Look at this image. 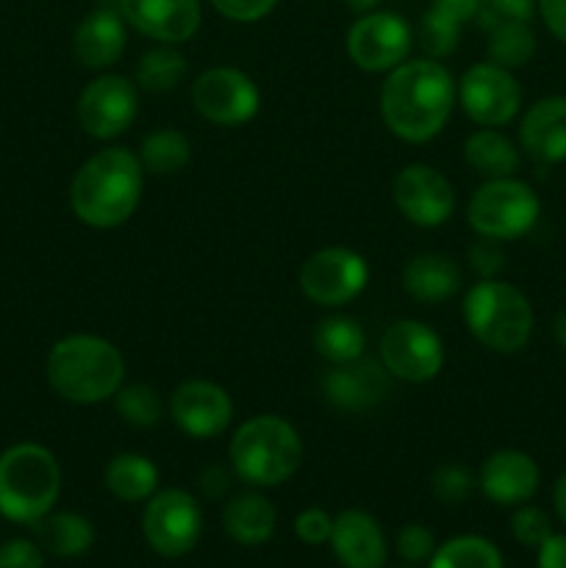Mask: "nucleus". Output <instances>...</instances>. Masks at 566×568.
<instances>
[{
  "instance_id": "obj_1",
  "label": "nucleus",
  "mask_w": 566,
  "mask_h": 568,
  "mask_svg": "<svg viewBox=\"0 0 566 568\" xmlns=\"http://www.w3.org/2000/svg\"><path fill=\"white\" fill-rule=\"evenodd\" d=\"M455 103L458 81L438 59H405L383 78L381 116L400 142L425 144L436 139Z\"/></svg>"
},
{
  "instance_id": "obj_2",
  "label": "nucleus",
  "mask_w": 566,
  "mask_h": 568,
  "mask_svg": "<svg viewBox=\"0 0 566 568\" xmlns=\"http://www.w3.org/2000/svg\"><path fill=\"white\" fill-rule=\"evenodd\" d=\"M144 166L133 150L105 148L78 166L70 183V209L78 222L94 231L125 225L144 192Z\"/></svg>"
},
{
  "instance_id": "obj_3",
  "label": "nucleus",
  "mask_w": 566,
  "mask_h": 568,
  "mask_svg": "<svg viewBox=\"0 0 566 568\" xmlns=\"http://www.w3.org/2000/svg\"><path fill=\"white\" fill-rule=\"evenodd\" d=\"M50 388L72 405L114 399L125 383V358L114 342L94 333H72L50 347L44 361Z\"/></svg>"
},
{
  "instance_id": "obj_4",
  "label": "nucleus",
  "mask_w": 566,
  "mask_h": 568,
  "mask_svg": "<svg viewBox=\"0 0 566 568\" xmlns=\"http://www.w3.org/2000/svg\"><path fill=\"white\" fill-rule=\"evenodd\" d=\"M303 455L305 447L297 427L275 414L244 419L228 444V464L250 488H275L292 480Z\"/></svg>"
},
{
  "instance_id": "obj_5",
  "label": "nucleus",
  "mask_w": 566,
  "mask_h": 568,
  "mask_svg": "<svg viewBox=\"0 0 566 568\" xmlns=\"http://www.w3.org/2000/svg\"><path fill=\"white\" fill-rule=\"evenodd\" d=\"M466 331L477 344L497 355H516L530 344L536 314L522 288L499 277L477 281L461 303Z\"/></svg>"
},
{
  "instance_id": "obj_6",
  "label": "nucleus",
  "mask_w": 566,
  "mask_h": 568,
  "mask_svg": "<svg viewBox=\"0 0 566 568\" xmlns=\"http://www.w3.org/2000/svg\"><path fill=\"white\" fill-rule=\"evenodd\" d=\"M61 494V466L48 447L22 442L0 453V516L14 525L42 519Z\"/></svg>"
},
{
  "instance_id": "obj_7",
  "label": "nucleus",
  "mask_w": 566,
  "mask_h": 568,
  "mask_svg": "<svg viewBox=\"0 0 566 568\" xmlns=\"http://www.w3.org/2000/svg\"><path fill=\"white\" fill-rule=\"evenodd\" d=\"M542 216V200L522 178L483 181L466 203V222L475 236L514 242L530 233Z\"/></svg>"
},
{
  "instance_id": "obj_8",
  "label": "nucleus",
  "mask_w": 566,
  "mask_h": 568,
  "mask_svg": "<svg viewBox=\"0 0 566 568\" xmlns=\"http://www.w3.org/2000/svg\"><path fill=\"white\" fill-rule=\"evenodd\" d=\"M142 536L159 558H186L203 536V510L183 488H164L144 503Z\"/></svg>"
},
{
  "instance_id": "obj_9",
  "label": "nucleus",
  "mask_w": 566,
  "mask_h": 568,
  "mask_svg": "<svg viewBox=\"0 0 566 568\" xmlns=\"http://www.w3.org/2000/svg\"><path fill=\"white\" fill-rule=\"evenodd\" d=\"M300 292L320 308L353 303L370 283V264L355 250L333 244L311 253L300 266Z\"/></svg>"
},
{
  "instance_id": "obj_10",
  "label": "nucleus",
  "mask_w": 566,
  "mask_h": 568,
  "mask_svg": "<svg viewBox=\"0 0 566 568\" xmlns=\"http://www.w3.org/2000/svg\"><path fill=\"white\" fill-rule=\"evenodd\" d=\"M139 87L120 72H100L78 94L75 116L87 136L111 142L137 122Z\"/></svg>"
},
{
  "instance_id": "obj_11",
  "label": "nucleus",
  "mask_w": 566,
  "mask_h": 568,
  "mask_svg": "<svg viewBox=\"0 0 566 568\" xmlns=\"http://www.w3.org/2000/svg\"><path fill=\"white\" fill-rule=\"evenodd\" d=\"M377 361L403 383H431L444 366V342L431 325L420 320H397L383 331Z\"/></svg>"
},
{
  "instance_id": "obj_12",
  "label": "nucleus",
  "mask_w": 566,
  "mask_h": 568,
  "mask_svg": "<svg viewBox=\"0 0 566 568\" xmlns=\"http://www.w3.org/2000/svg\"><path fill=\"white\" fill-rule=\"evenodd\" d=\"M350 61L364 72H392L414 48V28L394 11H366L355 17L344 39Z\"/></svg>"
},
{
  "instance_id": "obj_13",
  "label": "nucleus",
  "mask_w": 566,
  "mask_h": 568,
  "mask_svg": "<svg viewBox=\"0 0 566 568\" xmlns=\"http://www.w3.org/2000/svg\"><path fill=\"white\" fill-rule=\"evenodd\" d=\"M458 103L477 128H503L519 116L522 87L505 67L477 61L461 75Z\"/></svg>"
},
{
  "instance_id": "obj_14",
  "label": "nucleus",
  "mask_w": 566,
  "mask_h": 568,
  "mask_svg": "<svg viewBox=\"0 0 566 568\" xmlns=\"http://www.w3.org/2000/svg\"><path fill=\"white\" fill-rule=\"evenodd\" d=\"M192 103L211 125L236 128L259 114L261 92L239 67H211L192 83Z\"/></svg>"
},
{
  "instance_id": "obj_15",
  "label": "nucleus",
  "mask_w": 566,
  "mask_h": 568,
  "mask_svg": "<svg viewBox=\"0 0 566 568\" xmlns=\"http://www.w3.org/2000/svg\"><path fill=\"white\" fill-rule=\"evenodd\" d=\"M392 200L411 225L427 227V231L447 225L458 209V197H455V189L447 175L422 161L405 164L394 175Z\"/></svg>"
},
{
  "instance_id": "obj_16",
  "label": "nucleus",
  "mask_w": 566,
  "mask_h": 568,
  "mask_svg": "<svg viewBox=\"0 0 566 568\" xmlns=\"http://www.w3.org/2000/svg\"><path fill=\"white\" fill-rule=\"evenodd\" d=\"M170 416L183 436L209 442V438L222 436L231 427L233 399L220 383L192 377L172 392Z\"/></svg>"
},
{
  "instance_id": "obj_17",
  "label": "nucleus",
  "mask_w": 566,
  "mask_h": 568,
  "mask_svg": "<svg viewBox=\"0 0 566 568\" xmlns=\"http://www.w3.org/2000/svg\"><path fill=\"white\" fill-rule=\"evenodd\" d=\"M320 392L322 399L342 414H366L388 397L392 375L377 358L361 355L350 364L331 366L320 377Z\"/></svg>"
},
{
  "instance_id": "obj_18",
  "label": "nucleus",
  "mask_w": 566,
  "mask_h": 568,
  "mask_svg": "<svg viewBox=\"0 0 566 568\" xmlns=\"http://www.w3.org/2000/svg\"><path fill=\"white\" fill-rule=\"evenodd\" d=\"M128 28L161 44H183L200 31V0H117Z\"/></svg>"
},
{
  "instance_id": "obj_19",
  "label": "nucleus",
  "mask_w": 566,
  "mask_h": 568,
  "mask_svg": "<svg viewBox=\"0 0 566 568\" xmlns=\"http://www.w3.org/2000/svg\"><path fill=\"white\" fill-rule=\"evenodd\" d=\"M542 486V469L536 458L522 449H497L483 460L477 471V488L488 503L499 508H516L536 497Z\"/></svg>"
},
{
  "instance_id": "obj_20",
  "label": "nucleus",
  "mask_w": 566,
  "mask_h": 568,
  "mask_svg": "<svg viewBox=\"0 0 566 568\" xmlns=\"http://www.w3.org/2000/svg\"><path fill=\"white\" fill-rule=\"evenodd\" d=\"M519 148L538 166L564 164L566 94H547V98L527 105L519 120Z\"/></svg>"
},
{
  "instance_id": "obj_21",
  "label": "nucleus",
  "mask_w": 566,
  "mask_h": 568,
  "mask_svg": "<svg viewBox=\"0 0 566 568\" xmlns=\"http://www.w3.org/2000/svg\"><path fill=\"white\" fill-rule=\"evenodd\" d=\"M331 549L342 568H383L388 560V541L381 521L361 508L333 516Z\"/></svg>"
},
{
  "instance_id": "obj_22",
  "label": "nucleus",
  "mask_w": 566,
  "mask_h": 568,
  "mask_svg": "<svg viewBox=\"0 0 566 568\" xmlns=\"http://www.w3.org/2000/svg\"><path fill=\"white\" fill-rule=\"evenodd\" d=\"M128 48V22L117 9H94L78 22L72 33V53L87 70L105 72L122 59Z\"/></svg>"
},
{
  "instance_id": "obj_23",
  "label": "nucleus",
  "mask_w": 566,
  "mask_h": 568,
  "mask_svg": "<svg viewBox=\"0 0 566 568\" xmlns=\"http://www.w3.org/2000/svg\"><path fill=\"white\" fill-rule=\"evenodd\" d=\"M400 281L411 300L425 305L447 303V300L458 297L461 286H464L461 266L444 253H420L408 258Z\"/></svg>"
},
{
  "instance_id": "obj_24",
  "label": "nucleus",
  "mask_w": 566,
  "mask_h": 568,
  "mask_svg": "<svg viewBox=\"0 0 566 568\" xmlns=\"http://www.w3.org/2000/svg\"><path fill=\"white\" fill-rule=\"evenodd\" d=\"M222 527L239 547H261L275 536L277 510L261 488H244L222 508Z\"/></svg>"
},
{
  "instance_id": "obj_25",
  "label": "nucleus",
  "mask_w": 566,
  "mask_h": 568,
  "mask_svg": "<svg viewBox=\"0 0 566 568\" xmlns=\"http://www.w3.org/2000/svg\"><path fill=\"white\" fill-rule=\"evenodd\" d=\"M464 161L483 181L511 178L522 166V148L499 128H477L464 142Z\"/></svg>"
},
{
  "instance_id": "obj_26",
  "label": "nucleus",
  "mask_w": 566,
  "mask_h": 568,
  "mask_svg": "<svg viewBox=\"0 0 566 568\" xmlns=\"http://www.w3.org/2000/svg\"><path fill=\"white\" fill-rule=\"evenodd\" d=\"M33 541L55 558H81L94 547V525L75 510H50L33 521Z\"/></svg>"
},
{
  "instance_id": "obj_27",
  "label": "nucleus",
  "mask_w": 566,
  "mask_h": 568,
  "mask_svg": "<svg viewBox=\"0 0 566 568\" xmlns=\"http://www.w3.org/2000/svg\"><path fill=\"white\" fill-rule=\"evenodd\" d=\"M103 483L120 503H148L159 491V466L139 453H120L105 464Z\"/></svg>"
},
{
  "instance_id": "obj_28",
  "label": "nucleus",
  "mask_w": 566,
  "mask_h": 568,
  "mask_svg": "<svg viewBox=\"0 0 566 568\" xmlns=\"http://www.w3.org/2000/svg\"><path fill=\"white\" fill-rule=\"evenodd\" d=\"M314 342L316 355H320L325 364L338 366L350 364V361L361 358L366 349V333L361 327L358 320L347 314H331L314 327Z\"/></svg>"
},
{
  "instance_id": "obj_29",
  "label": "nucleus",
  "mask_w": 566,
  "mask_h": 568,
  "mask_svg": "<svg viewBox=\"0 0 566 568\" xmlns=\"http://www.w3.org/2000/svg\"><path fill=\"white\" fill-rule=\"evenodd\" d=\"M186 72V55L178 50V44L155 42V48L144 50V53L139 55L137 67H133V83H137L142 92L166 94L172 92V89L181 87Z\"/></svg>"
},
{
  "instance_id": "obj_30",
  "label": "nucleus",
  "mask_w": 566,
  "mask_h": 568,
  "mask_svg": "<svg viewBox=\"0 0 566 568\" xmlns=\"http://www.w3.org/2000/svg\"><path fill=\"white\" fill-rule=\"evenodd\" d=\"M137 155L148 175H178L192 161V142L178 128L161 125L142 139Z\"/></svg>"
},
{
  "instance_id": "obj_31",
  "label": "nucleus",
  "mask_w": 566,
  "mask_h": 568,
  "mask_svg": "<svg viewBox=\"0 0 566 568\" xmlns=\"http://www.w3.org/2000/svg\"><path fill=\"white\" fill-rule=\"evenodd\" d=\"M427 568H505L497 544L483 536H455L438 544Z\"/></svg>"
},
{
  "instance_id": "obj_32",
  "label": "nucleus",
  "mask_w": 566,
  "mask_h": 568,
  "mask_svg": "<svg viewBox=\"0 0 566 568\" xmlns=\"http://www.w3.org/2000/svg\"><path fill=\"white\" fill-rule=\"evenodd\" d=\"M536 50L538 42L530 22H505V26H497L488 31V61H494V64L505 67L511 72L530 64Z\"/></svg>"
},
{
  "instance_id": "obj_33",
  "label": "nucleus",
  "mask_w": 566,
  "mask_h": 568,
  "mask_svg": "<svg viewBox=\"0 0 566 568\" xmlns=\"http://www.w3.org/2000/svg\"><path fill=\"white\" fill-rule=\"evenodd\" d=\"M114 408L125 425L148 430L164 419V403L159 392L148 383H122L120 392L114 394Z\"/></svg>"
},
{
  "instance_id": "obj_34",
  "label": "nucleus",
  "mask_w": 566,
  "mask_h": 568,
  "mask_svg": "<svg viewBox=\"0 0 566 568\" xmlns=\"http://www.w3.org/2000/svg\"><path fill=\"white\" fill-rule=\"evenodd\" d=\"M461 26L438 14L436 9H427L420 22V44L427 59H447L458 48Z\"/></svg>"
},
{
  "instance_id": "obj_35",
  "label": "nucleus",
  "mask_w": 566,
  "mask_h": 568,
  "mask_svg": "<svg viewBox=\"0 0 566 568\" xmlns=\"http://www.w3.org/2000/svg\"><path fill=\"white\" fill-rule=\"evenodd\" d=\"M477 477L461 464H442L431 475V494L442 505H461L475 494Z\"/></svg>"
},
{
  "instance_id": "obj_36",
  "label": "nucleus",
  "mask_w": 566,
  "mask_h": 568,
  "mask_svg": "<svg viewBox=\"0 0 566 568\" xmlns=\"http://www.w3.org/2000/svg\"><path fill=\"white\" fill-rule=\"evenodd\" d=\"M511 536L516 544L527 549H538L549 536H553V519L544 508L538 505H516L514 516H511Z\"/></svg>"
},
{
  "instance_id": "obj_37",
  "label": "nucleus",
  "mask_w": 566,
  "mask_h": 568,
  "mask_svg": "<svg viewBox=\"0 0 566 568\" xmlns=\"http://www.w3.org/2000/svg\"><path fill=\"white\" fill-rule=\"evenodd\" d=\"M536 14V0H477V28L492 31L505 22H530Z\"/></svg>"
},
{
  "instance_id": "obj_38",
  "label": "nucleus",
  "mask_w": 566,
  "mask_h": 568,
  "mask_svg": "<svg viewBox=\"0 0 566 568\" xmlns=\"http://www.w3.org/2000/svg\"><path fill=\"white\" fill-rule=\"evenodd\" d=\"M394 547H397L400 560L405 566H422L433 558L436 552V536H433L431 527L425 525H403L400 527L397 538H394Z\"/></svg>"
},
{
  "instance_id": "obj_39",
  "label": "nucleus",
  "mask_w": 566,
  "mask_h": 568,
  "mask_svg": "<svg viewBox=\"0 0 566 568\" xmlns=\"http://www.w3.org/2000/svg\"><path fill=\"white\" fill-rule=\"evenodd\" d=\"M469 266L481 281H488V277H499V272L508 264V255H505V242L488 236H477L469 247Z\"/></svg>"
},
{
  "instance_id": "obj_40",
  "label": "nucleus",
  "mask_w": 566,
  "mask_h": 568,
  "mask_svg": "<svg viewBox=\"0 0 566 568\" xmlns=\"http://www.w3.org/2000/svg\"><path fill=\"white\" fill-rule=\"evenodd\" d=\"M333 532V516L322 508H305L300 510L294 519V536L309 547H322L331 541Z\"/></svg>"
},
{
  "instance_id": "obj_41",
  "label": "nucleus",
  "mask_w": 566,
  "mask_h": 568,
  "mask_svg": "<svg viewBox=\"0 0 566 568\" xmlns=\"http://www.w3.org/2000/svg\"><path fill=\"white\" fill-rule=\"evenodd\" d=\"M225 20L231 22H259L275 11L281 0H209Z\"/></svg>"
},
{
  "instance_id": "obj_42",
  "label": "nucleus",
  "mask_w": 566,
  "mask_h": 568,
  "mask_svg": "<svg viewBox=\"0 0 566 568\" xmlns=\"http://www.w3.org/2000/svg\"><path fill=\"white\" fill-rule=\"evenodd\" d=\"M44 552L33 538H11L0 544V568H42Z\"/></svg>"
},
{
  "instance_id": "obj_43",
  "label": "nucleus",
  "mask_w": 566,
  "mask_h": 568,
  "mask_svg": "<svg viewBox=\"0 0 566 568\" xmlns=\"http://www.w3.org/2000/svg\"><path fill=\"white\" fill-rule=\"evenodd\" d=\"M233 469L231 464L222 466V464H211L200 471L198 477V488L205 499H222L228 491H231V483H233Z\"/></svg>"
},
{
  "instance_id": "obj_44",
  "label": "nucleus",
  "mask_w": 566,
  "mask_h": 568,
  "mask_svg": "<svg viewBox=\"0 0 566 568\" xmlns=\"http://www.w3.org/2000/svg\"><path fill=\"white\" fill-rule=\"evenodd\" d=\"M536 11L542 17L544 28L566 44V0H536Z\"/></svg>"
},
{
  "instance_id": "obj_45",
  "label": "nucleus",
  "mask_w": 566,
  "mask_h": 568,
  "mask_svg": "<svg viewBox=\"0 0 566 568\" xmlns=\"http://www.w3.org/2000/svg\"><path fill=\"white\" fill-rule=\"evenodd\" d=\"M536 552V568H566V532H553Z\"/></svg>"
},
{
  "instance_id": "obj_46",
  "label": "nucleus",
  "mask_w": 566,
  "mask_h": 568,
  "mask_svg": "<svg viewBox=\"0 0 566 568\" xmlns=\"http://www.w3.org/2000/svg\"><path fill=\"white\" fill-rule=\"evenodd\" d=\"M431 9H436L438 14H444L447 20L458 22L464 28L466 22H475L477 0H433Z\"/></svg>"
},
{
  "instance_id": "obj_47",
  "label": "nucleus",
  "mask_w": 566,
  "mask_h": 568,
  "mask_svg": "<svg viewBox=\"0 0 566 568\" xmlns=\"http://www.w3.org/2000/svg\"><path fill=\"white\" fill-rule=\"evenodd\" d=\"M553 508H555V516L560 519V525H566V471L555 480L553 486Z\"/></svg>"
},
{
  "instance_id": "obj_48",
  "label": "nucleus",
  "mask_w": 566,
  "mask_h": 568,
  "mask_svg": "<svg viewBox=\"0 0 566 568\" xmlns=\"http://www.w3.org/2000/svg\"><path fill=\"white\" fill-rule=\"evenodd\" d=\"M553 338H555V344H558V347L566 353V308L553 320Z\"/></svg>"
},
{
  "instance_id": "obj_49",
  "label": "nucleus",
  "mask_w": 566,
  "mask_h": 568,
  "mask_svg": "<svg viewBox=\"0 0 566 568\" xmlns=\"http://www.w3.org/2000/svg\"><path fill=\"white\" fill-rule=\"evenodd\" d=\"M381 3L383 0H344V6H347L353 14H366V11H375Z\"/></svg>"
},
{
  "instance_id": "obj_50",
  "label": "nucleus",
  "mask_w": 566,
  "mask_h": 568,
  "mask_svg": "<svg viewBox=\"0 0 566 568\" xmlns=\"http://www.w3.org/2000/svg\"><path fill=\"white\" fill-rule=\"evenodd\" d=\"M397 568H414V566H397Z\"/></svg>"
}]
</instances>
